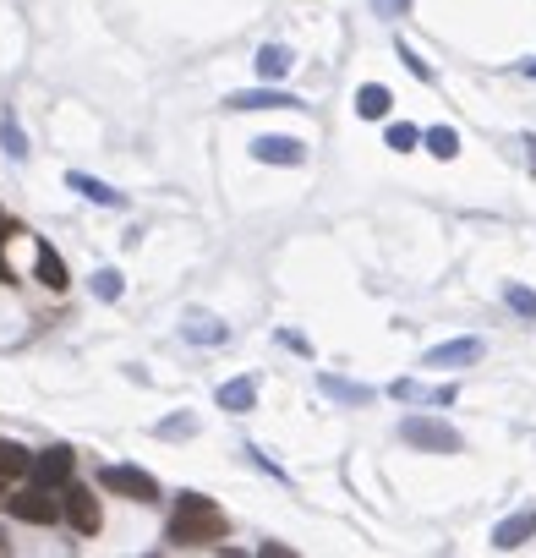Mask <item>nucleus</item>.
Listing matches in <instances>:
<instances>
[{"label":"nucleus","mask_w":536,"mask_h":558,"mask_svg":"<svg viewBox=\"0 0 536 558\" xmlns=\"http://www.w3.org/2000/svg\"><path fill=\"white\" fill-rule=\"evenodd\" d=\"M225 531H230L225 509H219L208 493L181 487V493H176V515H170V531H165L170 548H214Z\"/></svg>","instance_id":"1"},{"label":"nucleus","mask_w":536,"mask_h":558,"mask_svg":"<svg viewBox=\"0 0 536 558\" xmlns=\"http://www.w3.org/2000/svg\"><path fill=\"white\" fill-rule=\"evenodd\" d=\"M6 515L28 520V526H55V520H66V509H61V498H55V487L33 482V487H22V493H6Z\"/></svg>","instance_id":"2"},{"label":"nucleus","mask_w":536,"mask_h":558,"mask_svg":"<svg viewBox=\"0 0 536 558\" xmlns=\"http://www.w3.org/2000/svg\"><path fill=\"white\" fill-rule=\"evenodd\" d=\"M400 438L411 449H427V455H460V444H465V438L454 433L449 422H438V416H405Z\"/></svg>","instance_id":"3"},{"label":"nucleus","mask_w":536,"mask_h":558,"mask_svg":"<svg viewBox=\"0 0 536 558\" xmlns=\"http://www.w3.org/2000/svg\"><path fill=\"white\" fill-rule=\"evenodd\" d=\"M99 487L115 498H132V504H159V482L143 465H99Z\"/></svg>","instance_id":"4"},{"label":"nucleus","mask_w":536,"mask_h":558,"mask_svg":"<svg viewBox=\"0 0 536 558\" xmlns=\"http://www.w3.org/2000/svg\"><path fill=\"white\" fill-rule=\"evenodd\" d=\"M61 509H66V526H72L77 537H99L104 509H99V498H93V487L66 482V487H61Z\"/></svg>","instance_id":"5"},{"label":"nucleus","mask_w":536,"mask_h":558,"mask_svg":"<svg viewBox=\"0 0 536 558\" xmlns=\"http://www.w3.org/2000/svg\"><path fill=\"white\" fill-rule=\"evenodd\" d=\"M252 159H258V165H285V170H296V165H307V148H301V137L268 132V137H252Z\"/></svg>","instance_id":"6"},{"label":"nucleus","mask_w":536,"mask_h":558,"mask_svg":"<svg viewBox=\"0 0 536 558\" xmlns=\"http://www.w3.org/2000/svg\"><path fill=\"white\" fill-rule=\"evenodd\" d=\"M72 471H77L72 444H50L44 455H33V482H44V487H66V482H72Z\"/></svg>","instance_id":"7"},{"label":"nucleus","mask_w":536,"mask_h":558,"mask_svg":"<svg viewBox=\"0 0 536 558\" xmlns=\"http://www.w3.org/2000/svg\"><path fill=\"white\" fill-rule=\"evenodd\" d=\"M482 351L487 345L476 340V334H465V340H444V345H433V351L422 356V367H471V362H482Z\"/></svg>","instance_id":"8"},{"label":"nucleus","mask_w":536,"mask_h":558,"mask_svg":"<svg viewBox=\"0 0 536 558\" xmlns=\"http://www.w3.org/2000/svg\"><path fill=\"white\" fill-rule=\"evenodd\" d=\"M531 537H536V504L515 509V515H509V520H498V526H493V548H498V553H515V548H526Z\"/></svg>","instance_id":"9"},{"label":"nucleus","mask_w":536,"mask_h":558,"mask_svg":"<svg viewBox=\"0 0 536 558\" xmlns=\"http://www.w3.org/2000/svg\"><path fill=\"white\" fill-rule=\"evenodd\" d=\"M389 394H394L400 405H454V394H460V389H454V383H438V389H427V383H416V378H394Z\"/></svg>","instance_id":"10"},{"label":"nucleus","mask_w":536,"mask_h":558,"mask_svg":"<svg viewBox=\"0 0 536 558\" xmlns=\"http://www.w3.org/2000/svg\"><path fill=\"white\" fill-rule=\"evenodd\" d=\"M181 340H192V345H225L230 340V323L225 318H214V312H186V323H181Z\"/></svg>","instance_id":"11"},{"label":"nucleus","mask_w":536,"mask_h":558,"mask_svg":"<svg viewBox=\"0 0 536 558\" xmlns=\"http://www.w3.org/2000/svg\"><path fill=\"white\" fill-rule=\"evenodd\" d=\"M225 104H230V110H296L301 99H296V93H285V88L263 83V88H247V93H230Z\"/></svg>","instance_id":"12"},{"label":"nucleus","mask_w":536,"mask_h":558,"mask_svg":"<svg viewBox=\"0 0 536 558\" xmlns=\"http://www.w3.org/2000/svg\"><path fill=\"white\" fill-rule=\"evenodd\" d=\"M66 186H72L77 197H88V203H99V208H126V192H115L110 181L88 176V170H66Z\"/></svg>","instance_id":"13"},{"label":"nucleus","mask_w":536,"mask_h":558,"mask_svg":"<svg viewBox=\"0 0 536 558\" xmlns=\"http://www.w3.org/2000/svg\"><path fill=\"white\" fill-rule=\"evenodd\" d=\"M214 400H219V411H230V416H247L252 405H258V378H230V383H219L214 389Z\"/></svg>","instance_id":"14"},{"label":"nucleus","mask_w":536,"mask_h":558,"mask_svg":"<svg viewBox=\"0 0 536 558\" xmlns=\"http://www.w3.org/2000/svg\"><path fill=\"white\" fill-rule=\"evenodd\" d=\"M33 279H39L50 296H61L66 285H72V274H66V258L55 247H39V258H33Z\"/></svg>","instance_id":"15"},{"label":"nucleus","mask_w":536,"mask_h":558,"mask_svg":"<svg viewBox=\"0 0 536 558\" xmlns=\"http://www.w3.org/2000/svg\"><path fill=\"white\" fill-rule=\"evenodd\" d=\"M318 389L329 394V400H340V405H372L378 394L367 389V383H351V378H334V372H318Z\"/></svg>","instance_id":"16"},{"label":"nucleus","mask_w":536,"mask_h":558,"mask_svg":"<svg viewBox=\"0 0 536 558\" xmlns=\"http://www.w3.org/2000/svg\"><path fill=\"white\" fill-rule=\"evenodd\" d=\"M252 66H258V77H263V83H279V77H290L296 55H290L285 44H263V50H258V61H252Z\"/></svg>","instance_id":"17"},{"label":"nucleus","mask_w":536,"mask_h":558,"mask_svg":"<svg viewBox=\"0 0 536 558\" xmlns=\"http://www.w3.org/2000/svg\"><path fill=\"white\" fill-rule=\"evenodd\" d=\"M389 104H394V93L383 88V83H361L356 88V115H361V121H383Z\"/></svg>","instance_id":"18"},{"label":"nucleus","mask_w":536,"mask_h":558,"mask_svg":"<svg viewBox=\"0 0 536 558\" xmlns=\"http://www.w3.org/2000/svg\"><path fill=\"white\" fill-rule=\"evenodd\" d=\"M0 148H6V159H17V165L28 159V132H22V121H17L11 104L0 110Z\"/></svg>","instance_id":"19"},{"label":"nucleus","mask_w":536,"mask_h":558,"mask_svg":"<svg viewBox=\"0 0 536 558\" xmlns=\"http://www.w3.org/2000/svg\"><path fill=\"white\" fill-rule=\"evenodd\" d=\"M422 143H427V154H433V159H454V154H460V132H454V126H433V132H422Z\"/></svg>","instance_id":"20"},{"label":"nucleus","mask_w":536,"mask_h":558,"mask_svg":"<svg viewBox=\"0 0 536 558\" xmlns=\"http://www.w3.org/2000/svg\"><path fill=\"white\" fill-rule=\"evenodd\" d=\"M0 476H33V455L22 444H0Z\"/></svg>","instance_id":"21"},{"label":"nucleus","mask_w":536,"mask_h":558,"mask_svg":"<svg viewBox=\"0 0 536 558\" xmlns=\"http://www.w3.org/2000/svg\"><path fill=\"white\" fill-rule=\"evenodd\" d=\"M88 285H93V296H99V301H121L126 279H121V269H99V274L88 279Z\"/></svg>","instance_id":"22"},{"label":"nucleus","mask_w":536,"mask_h":558,"mask_svg":"<svg viewBox=\"0 0 536 558\" xmlns=\"http://www.w3.org/2000/svg\"><path fill=\"white\" fill-rule=\"evenodd\" d=\"M504 301H509V312H520L526 323H536V290H526V285H504Z\"/></svg>","instance_id":"23"},{"label":"nucleus","mask_w":536,"mask_h":558,"mask_svg":"<svg viewBox=\"0 0 536 558\" xmlns=\"http://www.w3.org/2000/svg\"><path fill=\"white\" fill-rule=\"evenodd\" d=\"M154 433H159V438H192V433H197V416H192V411H181V416H165V422H159Z\"/></svg>","instance_id":"24"},{"label":"nucleus","mask_w":536,"mask_h":558,"mask_svg":"<svg viewBox=\"0 0 536 558\" xmlns=\"http://www.w3.org/2000/svg\"><path fill=\"white\" fill-rule=\"evenodd\" d=\"M416 143H422V132H416V126H405V121H394V126H389V148H400V154H411Z\"/></svg>","instance_id":"25"},{"label":"nucleus","mask_w":536,"mask_h":558,"mask_svg":"<svg viewBox=\"0 0 536 558\" xmlns=\"http://www.w3.org/2000/svg\"><path fill=\"white\" fill-rule=\"evenodd\" d=\"M400 61H405V72H411V77H416V83H433V66H427V61H422V55H416V50H411V44H400Z\"/></svg>","instance_id":"26"},{"label":"nucleus","mask_w":536,"mask_h":558,"mask_svg":"<svg viewBox=\"0 0 536 558\" xmlns=\"http://www.w3.org/2000/svg\"><path fill=\"white\" fill-rule=\"evenodd\" d=\"M241 455H247L252 465H258V471H268V476H274V482H285V471H279V465H274V460H268V455H263V449H258V444H247V449H241Z\"/></svg>","instance_id":"27"},{"label":"nucleus","mask_w":536,"mask_h":558,"mask_svg":"<svg viewBox=\"0 0 536 558\" xmlns=\"http://www.w3.org/2000/svg\"><path fill=\"white\" fill-rule=\"evenodd\" d=\"M279 345H285V351H296V356H312V345L301 340V334H290V329H279Z\"/></svg>","instance_id":"28"},{"label":"nucleus","mask_w":536,"mask_h":558,"mask_svg":"<svg viewBox=\"0 0 536 558\" xmlns=\"http://www.w3.org/2000/svg\"><path fill=\"white\" fill-rule=\"evenodd\" d=\"M372 6H378L383 17H405V11H411V0H372Z\"/></svg>","instance_id":"29"},{"label":"nucleus","mask_w":536,"mask_h":558,"mask_svg":"<svg viewBox=\"0 0 536 558\" xmlns=\"http://www.w3.org/2000/svg\"><path fill=\"white\" fill-rule=\"evenodd\" d=\"M258 558H296V548H285V542H263Z\"/></svg>","instance_id":"30"},{"label":"nucleus","mask_w":536,"mask_h":558,"mask_svg":"<svg viewBox=\"0 0 536 558\" xmlns=\"http://www.w3.org/2000/svg\"><path fill=\"white\" fill-rule=\"evenodd\" d=\"M0 285H17V274H11V263L0 258Z\"/></svg>","instance_id":"31"},{"label":"nucleus","mask_w":536,"mask_h":558,"mask_svg":"<svg viewBox=\"0 0 536 558\" xmlns=\"http://www.w3.org/2000/svg\"><path fill=\"white\" fill-rule=\"evenodd\" d=\"M0 553H11V531L6 526H0Z\"/></svg>","instance_id":"32"},{"label":"nucleus","mask_w":536,"mask_h":558,"mask_svg":"<svg viewBox=\"0 0 536 558\" xmlns=\"http://www.w3.org/2000/svg\"><path fill=\"white\" fill-rule=\"evenodd\" d=\"M520 72H526V77H536V61H520Z\"/></svg>","instance_id":"33"},{"label":"nucleus","mask_w":536,"mask_h":558,"mask_svg":"<svg viewBox=\"0 0 536 558\" xmlns=\"http://www.w3.org/2000/svg\"><path fill=\"white\" fill-rule=\"evenodd\" d=\"M6 230H11V225H6V214H0V247H6Z\"/></svg>","instance_id":"34"},{"label":"nucleus","mask_w":536,"mask_h":558,"mask_svg":"<svg viewBox=\"0 0 536 558\" xmlns=\"http://www.w3.org/2000/svg\"><path fill=\"white\" fill-rule=\"evenodd\" d=\"M0 498H6V476H0Z\"/></svg>","instance_id":"35"}]
</instances>
